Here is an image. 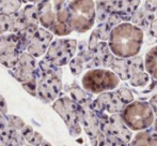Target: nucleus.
I'll return each instance as SVG.
<instances>
[{
  "mask_svg": "<svg viewBox=\"0 0 157 146\" xmlns=\"http://www.w3.org/2000/svg\"><path fill=\"white\" fill-rule=\"evenodd\" d=\"M72 29L83 32L93 24L94 9L92 0H74L67 8Z\"/></svg>",
  "mask_w": 157,
  "mask_h": 146,
  "instance_id": "1",
  "label": "nucleus"
},
{
  "mask_svg": "<svg viewBox=\"0 0 157 146\" xmlns=\"http://www.w3.org/2000/svg\"><path fill=\"white\" fill-rule=\"evenodd\" d=\"M52 67L47 63H42L41 68L43 71V76L37 85V91L43 100L52 101L57 97L61 89V81L55 72H52Z\"/></svg>",
  "mask_w": 157,
  "mask_h": 146,
  "instance_id": "2",
  "label": "nucleus"
},
{
  "mask_svg": "<svg viewBox=\"0 0 157 146\" xmlns=\"http://www.w3.org/2000/svg\"><path fill=\"white\" fill-rule=\"evenodd\" d=\"M21 45L25 46V44L19 34H11L0 37V63L12 69L18 60Z\"/></svg>",
  "mask_w": 157,
  "mask_h": 146,
  "instance_id": "3",
  "label": "nucleus"
},
{
  "mask_svg": "<svg viewBox=\"0 0 157 146\" xmlns=\"http://www.w3.org/2000/svg\"><path fill=\"white\" fill-rule=\"evenodd\" d=\"M75 40H56L50 45L45 59L55 67L65 65L75 53Z\"/></svg>",
  "mask_w": 157,
  "mask_h": 146,
  "instance_id": "4",
  "label": "nucleus"
},
{
  "mask_svg": "<svg viewBox=\"0 0 157 146\" xmlns=\"http://www.w3.org/2000/svg\"><path fill=\"white\" fill-rule=\"evenodd\" d=\"M86 89L98 92L105 89H111L118 85V79L112 73L104 70H95L85 75L82 79Z\"/></svg>",
  "mask_w": 157,
  "mask_h": 146,
  "instance_id": "5",
  "label": "nucleus"
},
{
  "mask_svg": "<svg viewBox=\"0 0 157 146\" xmlns=\"http://www.w3.org/2000/svg\"><path fill=\"white\" fill-rule=\"evenodd\" d=\"M124 119L128 126L134 130L147 128L152 124V111L144 103H136L129 107L124 113Z\"/></svg>",
  "mask_w": 157,
  "mask_h": 146,
  "instance_id": "6",
  "label": "nucleus"
},
{
  "mask_svg": "<svg viewBox=\"0 0 157 146\" xmlns=\"http://www.w3.org/2000/svg\"><path fill=\"white\" fill-rule=\"evenodd\" d=\"M14 76L23 84L35 79V60L34 57L28 53L19 55L18 60L12 68Z\"/></svg>",
  "mask_w": 157,
  "mask_h": 146,
  "instance_id": "7",
  "label": "nucleus"
},
{
  "mask_svg": "<svg viewBox=\"0 0 157 146\" xmlns=\"http://www.w3.org/2000/svg\"><path fill=\"white\" fill-rule=\"evenodd\" d=\"M52 39V36L50 32L41 29V28H37L33 37L27 44L28 54H30L33 57L42 56L46 52V48L48 47Z\"/></svg>",
  "mask_w": 157,
  "mask_h": 146,
  "instance_id": "8",
  "label": "nucleus"
},
{
  "mask_svg": "<svg viewBox=\"0 0 157 146\" xmlns=\"http://www.w3.org/2000/svg\"><path fill=\"white\" fill-rule=\"evenodd\" d=\"M54 109L63 117V119L66 121L68 126L75 125V121H76V115H75L76 105L70 99L63 98L58 100L54 104Z\"/></svg>",
  "mask_w": 157,
  "mask_h": 146,
  "instance_id": "9",
  "label": "nucleus"
},
{
  "mask_svg": "<svg viewBox=\"0 0 157 146\" xmlns=\"http://www.w3.org/2000/svg\"><path fill=\"white\" fill-rule=\"evenodd\" d=\"M21 6V0H0V14H13Z\"/></svg>",
  "mask_w": 157,
  "mask_h": 146,
  "instance_id": "10",
  "label": "nucleus"
},
{
  "mask_svg": "<svg viewBox=\"0 0 157 146\" xmlns=\"http://www.w3.org/2000/svg\"><path fill=\"white\" fill-rule=\"evenodd\" d=\"M147 68L150 72L153 73L154 76L157 77V47L147 54Z\"/></svg>",
  "mask_w": 157,
  "mask_h": 146,
  "instance_id": "11",
  "label": "nucleus"
},
{
  "mask_svg": "<svg viewBox=\"0 0 157 146\" xmlns=\"http://www.w3.org/2000/svg\"><path fill=\"white\" fill-rule=\"evenodd\" d=\"M6 30H11V16L0 14V34Z\"/></svg>",
  "mask_w": 157,
  "mask_h": 146,
  "instance_id": "12",
  "label": "nucleus"
},
{
  "mask_svg": "<svg viewBox=\"0 0 157 146\" xmlns=\"http://www.w3.org/2000/svg\"><path fill=\"white\" fill-rule=\"evenodd\" d=\"M110 28L111 27H110L107 23H103L98 26L97 30H95V32H96V34L98 38H101V39H107L108 36H109Z\"/></svg>",
  "mask_w": 157,
  "mask_h": 146,
  "instance_id": "13",
  "label": "nucleus"
},
{
  "mask_svg": "<svg viewBox=\"0 0 157 146\" xmlns=\"http://www.w3.org/2000/svg\"><path fill=\"white\" fill-rule=\"evenodd\" d=\"M21 133H23V136L26 139V140L28 141V142H31V140L33 139V136H34V133L35 131L32 129L30 126H24L23 128H21Z\"/></svg>",
  "mask_w": 157,
  "mask_h": 146,
  "instance_id": "14",
  "label": "nucleus"
},
{
  "mask_svg": "<svg viewBox=\"0 0 157 146\" xmlns=\"http://www.w3.org/2000/svg\"><path fill=\"white\" fill-rule=\"evenodd\" d=\"M145 12H147L145 10H136L134 12V15H132V21L138 25H142L143 21H144Z\"/></svg>",
  "mask_w": 157,
  "mask_h": 146,
  "instance_id": "15",
  "label": "nucleus"
},
{
  "mask_svg": "<svg viewBox=\"0 0 157 146\" xmlns=\"http://www.w3.org/2000/svg\"><path fill=\"white\" fill-rule=\"evenodd\" d=\"M9 123H10L11 127L15 128V129H21V128L25 126L24 121L21 120L19 117H16V116H10L9 117Z\"/></svg>",
  "mask_w": 157,
  "mask_h": 146,
  "instance_id": "16",
  "label": "nucleus"
},
{
  "mask_svg": "<svg viewBox=\"0 0 157 146\" xmlns=\"http://www.w3.org/2000/svg\"><path fill=\"white\" fill-rule=\"evenodd\" d=\"M145 8L147 11H153L157 9V0H147V4H145Z\"/></svg>",
  "mask_w": 157,
  "mask_h": 146,
  "instance_id": "17",
  "label": "nucleus"
},
{
  "mask_svg": "<svg viewBox=\"0 0 157 146\" xmlns=\"http://www.w3.org/2000/svg\"><path fill=\"white\" fill-rule=\"evenodd\" d=\"M0 113L1 114H6V101L4 99L0 96Z\"/></svg>",
  "mask_w": 157,
  "mask_h": 146,
  "instance_id": "18",
  "label": "nucleus"
},
{
  "mask_svg": "<svg viewBox=\"0 0 157 146\" xmlns=\"http://www.w3.org/2000/svg\"><path fill=\"white\" fill-rule=\"evenodd\" d=\"M151 32L154 34L155 37H157V19L156 21L152 22V25H151Z\"/></svg>",
  "mask_w": 157,
  "mask_h": 146,
  "instance_id": "19",
  "label": "nucleus"
},
{
  "mask_svg": "<svg viewBox=\"0 0 157 146\" xmlns=\"http://www.w3.org/2000/svg\"><path fill=\"white\" fill-rule=\"evenodd\" d=\"M41 145H42V146H52V145L49 144V143H48V142H46V141H44V140L42 141Z\"/></svg>",
  "mask_w": 157,
  "mask_h": 146,
  "instance_id": "20",
  "label": "nucleus"
},
{
  "mask_svg": "<svg viewBox=\"0 0 157 146\" xmlns=\"http://www.w3.org/2000/svg\"><path fill=\"white\" fill-rule=\"evenodd\" d=\"M29 1H31V2H36V1H43V0H29Z\"/></svg>",
  "mask_w": 157,
  "mask_h": 146,
  "instance_id": "21",
  "label": "nucleus"
},
{
  "mask_svg": "<svg viewBox=\"0 0 157 146\" xmlns=\"http://www.w3.org/2000/svg\"><path fill=\"white\" fill-rule=\"evenodd\" d=\"M155 11H156V15H157V9H156V10H155Z\"/></svg>",
  "mask_w": 157,
  "mask_h": 146,
  "instance_id": "22",
  "label": "nucleus"
}]
</instances>
